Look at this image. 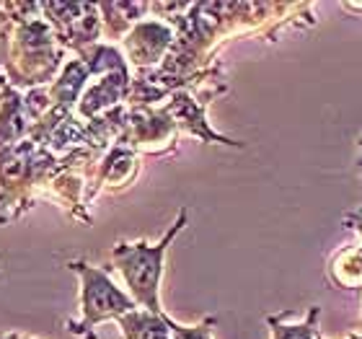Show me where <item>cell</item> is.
<instances>
[{"mask_svg": "<svg viewBox=\"0 0 362 339\" xmlns=\"http://www.w3.org/2000/svg\"><path fill=\"white\" fill-rule=\"evenodd\" d=\"M171 47H174V31L156 21L137 23L135 29L127 34V39H124V50H127L129 62H135L137 68L156 65Z\"/></svg>", "mask_w": 362, "mask_h": 339, "instance_id": "obj_3", "label": "cell"}, {"mask_svg": "<svg viewBox=\"0 0 362 339\" xmlns=\"http://www.w3.org/2000/svg\"><path fill=\"white\" fill-rule=\"evenodd\" d=\"M129 73L127 70H117V73H106L101 81L83 91V96L78 101V112L86 120H96L101 112H112L122 98L129 93Z\"/></svg>", "mask_w": 362, "mask_h": 339, "instance_id": "obj_4", "label": "cell"}, {"mask_svg": "<svg viewBox=\"0 0 362 339\" xmlns=\"http://www.w3.org/2000/svg\"><path fill=\"white\" fill-rule=\"evenodd\" d=\"M187 226V210L179 212L176 223L171 226L158 243L137 241V243H117L112 251L114 267L122 272V277L127 282L132 301L145 311L153 314H163L158 301V287H160V275H163V259L181 228Z\"/></svg>", "mask_w": 362, "mask_h": 339, "instance_id": "obj_1", "label": "cell"}, {"mask_svg": "<svg viewBox=\"0 0 362 339\" xmlns=\"http://www.w3.org/2000/svg\"><path fill=\"white\" fill-rule=\"evenodd\" d=\"M0 339H34V337H26V334H18V332H0Z\"/></svg>", "mask_w": 362, "mask_h": 339, "instance_id": "obj_8", "label": "cell"}, {"mask_svg": "<svg viewBox=\"0 0 362 339\" xmlns=\"http://www.w3.org/2000/svg\"><path fill=\"white\" fill-rule=\"evenodd\" d=\"M119 321L122 337L124 339H174L171 326H168L166 314H153V311H129Z\"/></svg>", "mask_w": 362, "mask_h": 339, "instance_id": "obj_6", "label": "cell"}, {"mask_svg": "<svg viewBox=\"0 0 362 339\" xmlns=\"http://www.w3.org/2000/svg\"><path fill=\"white\" fill-rule=\"evenodd\" d=\"M70 270L81 277V321H70V332L83 339H96L93 326L109 318H122L137 309L127 293L114 285L104 270L86 262H70Z\"/></svg>", "mask_w": 362, "mask_h": 339, "instance_id": "obj_2", "label": "cell"}, {"mask_svg": "<svg viewBox=\"0 0 362 339\" xmlns=\"http://www.w3.org/2000/svg\"><path fill=\"white\" fill-rule=\"evenodd\" d=\"M31 127H34V122L26 112L23 96L3 81V88H0V148H11V145L29 140Z\"/></svg>", "mask_w": 362, "mask_h": 339, "instance_id": "obj_5", "label": "cell"}, {"mask_svg": "<svg viewBox=\"0 0 362 339\" xmlns=\"http://www.w3.org/2000/svg\"><path fill=\"white\" fill-rule=\"evenodd\" d=\"M274 334L277 339H310V329H298V326H279Z\"/></svg>", "mask_w": 362, "mask_h": 339, "instance_id": "obj_7", "label": "cell"}]
</instances>
